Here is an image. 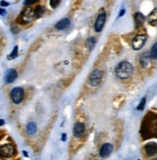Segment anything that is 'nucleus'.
Returning a JSON list of instances; mask_svg holds the SVG:
<instances>
[{"label": "nucleus", "instance_id": "nucleus-1", "mask_svg": "<svg viewBox=\"0 0 157 160\" xmlns=\"http://www.w3.org/2000/svg\"><path fill=\"white\" fill-rule=\"evenodd\" d=\"M134 72V67L128 61H121L115 67V75L120 80L128 79L132 76Z\"/></svg>", "mask_w": 157, "mask_h": 160}, {"label": "nucleus", "instance_id": "nucleus-2", "mask_svg": "<svg viewBox=\"0 0 157 160\" xmlns=\"http://www.w3.org/2000/svg\"><path fill=\"white\" fill-rule=\"evenodd\" d=\"M20 18L23 23H29V22H31L35 18L33 8H31V7H26V8L23 11V13L20 14Z\"/></svg>", "mask_w": 157, "mask_h": 160}, {"label": "nucleus", "instance_id": "nucleus-3", "mask_svg": "<svg viewBox=\"0 0 157 160\" xmlns=\"http://www.w3.org/2000/svg\"><path fill=\"white\" fill-rule=\"evenodd\" d=\"M102 77H103V72L99 69H95L89 76V79H88L89 84L91 87H96V85H98L101 83Z\"/></svg>", "mask_w": 157, "mask_h": 160}, {"label": "nucleus", "instance_id": "nucleus-4", "mask_svg": "<svg viewBox=\"0 0 157 160\" xmlns=\"http://www.w3.org/2000/svg\"><path fill=\"white\" fill-rule=\"evenodd\" d=\"M11 98L15 104H20L24 98V90L21 87H15L11 91Z\"/></svg>", "mask_w": 157, "mask_h": 160}, {"label": "nucleus", "instance_id": "nucleus-5", "mask_svg": "<svg viewBox=\"0 0 157 160\" xmlns=\"http://www.w3.org/2000/svg\"><path fill=\"white\" fill-rule=\"evenodd\" d=\"M15 154V148L13 145L6 144L0 147V156L3 158H10Z\"/></svg>", "mask_w": 157, "mask_h": 160}, {"label": "nucleus", "instance_id": "nucleus-6", "mask_svg": "<svg viewBox=\"0 0 157 160\" xmlns=\"http://www.w3.org/2000/svg\"><path fill=\"white\" fill-rule=\"evenodd\" d=\"M145 42H147V36L145 35H137L135 36V38L132 41V45H133V49L139 51L141 50L142 48L145 46Z\"/></svg>", "mask_w": 157, "mask_h": 160}, {"label": "nucleus", "instance_id": "nucleus-7", "mask_svg": "<svg viewBox=\"0 0 157 160\" xmlns=\"http://www.w3.org/2000/svg\"><path fill=\"white\" fill-rule=\"evenodd\" d=\"M106 20H107V14L106 13H101L99 16L97 17L96 21H95V25H94V28H95L96 32H100L102 29H103Z\"/></svg>", "mask_w": 157, "mask_h": 160}, {"label": "nucleus", "instance_id": "nucleus-8", "mask_svg": "<svg viewBox=\"0 0 157 160\" xmlns=\"http://www.w3.org/2000/svg\"><path fill=\"white\" fill-rule=\"evenodd\" d=\"M85 131V126L83 122H77L74 125V128H73V134L76 138H81L83 136Z\"/></svg>", "mask_w": 157, "mask_h": 160}, {"label": "nucleus", "instance_id": "nucleus-9", "mask_svg": "<svg viewBox=\"0 0 157 160\" xmlns=\"http://www.w3.org/2000/svg\"><path fill=\"white\" fill-rule=\"evenodd\" d=\"M18 78V72L15 69H9L7 70L4 76V81L7 84H11L13 81H16V79Z\"/></svg>", "mask_w": 157, "mask_h": 160}, {"label": "nucleus", "instance_id": "nucleus-10", "mask_svg": "<svg viewBox=\"0 0 157 160\" xmlns=\"http://www.w3.org/2000/svg\"><path fill=\"white\" fill-rule=\"evenodd\" d=\"M112 150H114V147H112V144H109V143L104 144L100 150V156L102 158L108 157V156H110V154L112 152Z\"/></svg>", "mask_w": 157, "mask_h": 160}, {"label": "nucleus", "instance_id": "nucleus-11", "mask_svg": "<svg viewBox=\"0 0 157 160\" xmlns=\"http://www.w3.org/2000/svg\"><path fill=\"white\" fill-rule=\"evenodd\" d=\"M71 25V21L69 18H62L59 21L55 24V27L57 30H63V29H66Z\"/></svg>", "mask_w": 157, "mask_h": 160}, {"label": "nucleus", "instance_id": "nucleus-12", "mask_svg": "<svg viewBox=\"0 0 157 160\" xmlns=\"http://www.w3.org/2000/svg\"><path fill=\"white\" fill-rule=\"evenodd\" d=\"M145 151L148 156H153L156 154L157 152V147L156 143H149L148 145H145Z\"/></svg>", "mask_w": 157, "mask_h": 160}, {"label": "nucleus", "instance_id": "nucleus-13", "mask_svg": "<svg viewBox=\"0 0 157 160\" xmlns=\"http://www.w3.org/2000/svg\"><path fill=\"white\" fill-rule=\"evenodd\" d=\"M140 62H141V65L144 67H147L148 64H149V62H150V55H149L148 53H145L141 55V57H140Z\"/></svg>", "mask_w": 157, "mask_h": 160}, {"label": "nucleus", "instance_id": "nucleus-14", "mask_svg": "<svg viewBox=\"0 0 157 160\" xmlns=\"http://www.w3.org/2000/svg\"><path fill=\"white\" fill-rule=\"evenodd\" d=\"M26 131L28 135H34L37 132V124L35 122H29L26 126Z\"/></svg>", "mask_w": 157, "mask_h": 160}, {"label": "nucleus", "instance_id": "nucleus-15", "mask_svg": "<svg viewBox=\"0 0 157 160\" xmlns=\"http://www.w3.org/2000/svg\"><path fill=\"white\" fill-rule=\"evenodd\" d=\"M85 45H86L87 49H88L89 51H92L94 49V47H95V45H96V38L95 37H89V38L86 40Z\"/></svg>", "mask_w": 157, "mask_h": 160}, {"label": "nucleus", "instance_id": "nucleus-16", "mask_svg": "<svg viewBox=\"0 0 157 160\" xmlns=\"http://www.w3.org/2000/svg\"><path fill=\"white\" fill-rule=\"evenodd\" d=\"M46 12V9L44 6H38L37 8L34 10V16L36 18H39L44 16V14Z\"/></svg>", "mask_w": 157, "mask_h": 160}, {"label": "nucleus", "instance_id": "nucleus-17", "mask_svg": "<svg viewBox=\"0 0 157 160\" xmlns=\"http://www.w3.org/2000/svg\"><path fill=\"white\" fill-rule=\"evenodd\" d=\"M135 21H136L137 26H140V25L143 24V22L145 21L144 15L141 14V13H136V14H135Z\"/></svg>", "mask_w": 157, "mask_h": 160}, {"label": "nucleus", "instance_id": "nucleus-18", "mask_svg": "<svg viewBox=\"0 0 157 160\" xmlns=\"http://www.w3.org/2000/svg\"><path fill=\"white\" fill-rule=\"evenodd\" d=\"M156 57H157V45H156V43L153 45L152 46V48H151V51H150V58H152V59H156Z\"/></svg>", "mask_w": 157, "mask_h": 160}, {"label": "nucleus", "instance_id": "nucleus-19", "mask_svg": "<svg viewBox=\"0 0 157 160\" xmlns=\"http://www.w3.org/2000/svg\"><path fill=\"white\" fill-rule=\"evenodd\" d=\"M18 51H19V48H18V46H16V47L14 48L12 54H11L9 57H8V59H14V58H16V57H18Z\"/></svg>", "mask_w": 157, "mask_h": 160}, {"label": "nucleus", "instance_id": "nucleus-20", "mask_svg": "<svg viewBox=\"0 0 157 160\" xmlns=\"http://www.w3.org/2000/svg\"><path fill=\"white\" fill-rule=\"evenodd\" d=\"M145 106V98H143L141 100V103L139 104V106L137 107L138 108V110L139 111H143L144 110V108Z\"/></svg>", "mask_w": 157, "mask_h": 160}, {"label": "nucleus", "instance_id": "nucleus-21", "mask_svg": "<svg viewBox=\"0 0 157 160\" xmlns=\"http://www.w3.org/2000/svg\"><path fill=\"white\" fill-rule=\"evenodd\" d=\"M59 3H60L59 0H52V1L50 2V6H52L53 9H55L56 7L59 5Z\"/></svg>", "mask_w": 157, "mask_h": 160}, {"label": "nucleus", "instance_id": "nucleus-22", "mask_svg": "<svg viewBox=\"0 0 157 160\" xmlns=\"http://www.w3.org/2000/svg\"><path fill=\"white\" fill-rule=\"evenodd\" d=\"M35 3H36V1L34 0V1H25L24 4L25 5H31V4H35Z\"/></svg>", "mask_w": 157, "mask_h": 160}, {"label": "nucleus", "instance_id": "nucleus-23", "mask_svg": "<svg viewBox=\"0 0 157 160\" xmlns=\"http://www.w3.org/2000/svg\"><path fill=\"white\" fill-rule=\"evenodd\" d=\"M0 5H1L2 7L8 6V5H9V3H8V2H6V1H1V2H0Z\"/></svg>", "mask_w": 157, "mask_h": 160}, {"label": "nucleus", "instance_id": "nucleus-24", "mask_svg": "<svg viewBox=\"0 0 157 160\" xmlns=\"http://www.w3.org/2000/svg\"><path fill=\"white\" fill-rule=\"evenodd\" d=\"M5 14H6V11H5V9L0 8V15H1V16H3V15H5Z\"/></svg>", "mask_w": 157, "mask_h": 160}, {"label": "nucleus", "instance_id": "nucleus-25", "mask_svg": "<svg viewBox=\"0 0 157 160\" xmlns=\"http://www.w3.org/2000/svg\"><path fill=\"white\" fill-rule=\"evenodd\" d=\"M124 13H125V10L122 9L121 11H120V13H119V17H122L123 15H124Z\"/></svg>", "mask_w": 157, "mask_h": 160}, {"label": "nucleus", "instance_id": "nucleus-26", "mask_svg": "<svg viewBox=\"0 0 157 160\" xmlns=\"http://www.w3.org/2000/svg\"><path fill=\"white\" fill-rule=\"evenodd\" d=\"M62 141H66V134H63V135H62Z\"/></svg>", "mask_w": 157, "mask_h": 160}, {"label": "nucleus", "instance_id": "nucleus-27", "mask_svg": "<svg viewBox=\"0 0 157 160\" xmlns=\"http://www.w3.org/2000/svg\"><path fill=\"white\" fill-rule=\"evenodd\" d=\"M13 29H14V32H15V33H18V32H19V29H18V28L13 27V28H12V30H13Z\"/></svg>", "mask_w": 157, "mask_h": 160}, {"label": "nucleus", "instance_id": "nucleus-28", "mask_svg": "<svg viewBox=\"0 0 157 160\" xmlns=\"http://www.w3.org/2000/svg\"><path fill=\"white\" fill-rule=\"evenodd\" d=\"M4 123H5V121H4V120H0V126H2Z\"/></svg>", "mask_w": 157, "mask_h": 160}, {"label": "nucleus", "instance_id": "nucleus-29", "mask_svg": "<svg viewBox=\"0 0 157 160\" xmlns=\"http://www.w3.org/2000/svg\"><path fill=\"white\" fill-rule=\"evenodd\" d=\"M23 154H24V156H26V157H27V156H28V154H27V152H26V151H24V150H23Z\"/></svg>", "mask_w": 157, "mask_h": 160}, {"label": "nucleus", "instance_id": "nucleus-30", "mask_svg": "<svg viewBox=\"0 0 157 160\" xmlns=\"http://www.w3.org/2000/svg\"><path fill=\"white\" fill-rule=\"evenodd\" d=\"M152 160H157V159H156V158H154V159H152Z\"/></svg>", "mask_w": 157, "mask_h": 160}]
</instances>
